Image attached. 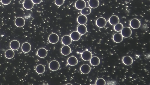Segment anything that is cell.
Instances as JSON below:
<instances>
[{"label": "cell", "instance_id": "7", "mask_svg": "<svg viewBox=\"0 0 150 85\" xmlns=\"http://www.w3.org/2000/svg\"><path fill=\"white\" fill-rule=\"evenodd\" d=\"M15 23L16 26L17 27L22 28L25 24V20L22 17H18L15 19Z\"/></svg>", "mask_w": 150, "mask_h": 85}, {"label": "cell", "instance_id": "22", "mask_svg": "<svg viewBox=\"0 0 150 85\" xmlns=\"http://www.w3.org/2000/svg\"><path fill=\"white\" fill-rule=\"evenodd\" d=\"M77 31L80 35H84L87 33V29L84 25H80L77 27Z\"/></svg>", "mask_w": 150, "mask_h": 85}, {"label": "cell", "instance_id": "29", "mask_svg": "<svg viewBox=\"0 0 150 85\" xmlns=\"http://www.w3.org/2000/svg\"><path fill=\"white\" fill-rule=\"evenodd\" d=\"M106 82L105 80L102 78H99L96 80L95 84L97 85H105Z\"/></svg>", "mask_w": 150, "mask_h": 85}, {"label": "cell", "instance_id": "1", "mask_svg": "<svg viewBox=\"0 0 150 85\" xmlns=\"http://www.w3.org/2000/svg\"><path fill=\"white\" fill-rule=\"evenodd\" d=\"M48 67L51 71H55L59 70L60 67V64L58 61L53 60L49 63Z\"/></svg>", "mask_w": 150, "mask_h": 85}, {"label": "cell", "instance_id": "26", "mask_svg": "<svg viewBox=\"0 0 150 85\" xmlns=\"http://www.w3.org/2000/svg\"><path fill=\"white\" fill-rule=\"evenodd\" d=\"M35 70L36 72L38 74H42L45 71V67L43 65L41 64L38 65L36 67Z\"/></svg>", "mask_w": 150, "mask_h": 85}, {"label": "cell", "instance_id": "19", "mask_svg": "<svg viewBox=\"0 0 150 85\" xmlns=\"http://www.w3.org/2000/svg\"><path fill=\"white\" fill-rule=\"evenodd\" d=\"M113 39L115 43H120L123 41V37L121 34L117 33L113 35Z\"/></svg>", "mask_w": 150, "mask_h": 85}, {"label": "cell", "instance_id": "24", "mask_svg": "<svg viewBox=\"0 0 150 85\" xmlns=\"http://www.w3.org/2000/svg\"><path fill=\"white\" fill-rule=\"evenodd\" d=\"M88 4L90 8L95 9L97 8L99 6V2L98 0H89Z\"/></svg>", "mask_w": 150, "mask_h": 85}, {"label": "cell", "instance_id": "10", "mask_svg": "<svg viewBox=\"0 0 150 85\" xmlns=\"http://www.w3.org/2000/svg\"><path fill=\"white\" fill-rule=\"evenodd\" d=\"M34 4L32 0H25L23 3V6L26 10H30L33 8Z\"/></svg>", "mask_w": 150, "mask_h": 85}, {"label": "cell", "instance_id": "14", "mask_svg": "<svg viewBox=\"0 0 150 85\" xmlns=\"http://www.w3.org/2000/svg\"><path fill=\"white\" fill-rule=\"evenodd\" d=\"M10 46L11 49L13 50H17L19 48L20 44L17 40H13L10 42Z\"/></svg>", "mask_w": 150, "mask_h": 85}, {"label": "cell", "instance_id": "16", "mask_svg": "<svg viewBox=\"0 0 150 85\" xmlns=\"http://www.w3.org/2000/svg\"><path fill=\"white\" fill-rule=\"evenodd\" d=\"M120 19L119 17L116 15L112 16L109 18V22L111 25L115 26L119 23Z\"/></svg>", "mask_w": 150, "mask_h": 85}, {"label": "cell", "instance_id": "20", "mask_svg": "<svg viewBox=\"0 0 150 85\" xmlns=\"http://www.w3.org/2000/svg\"><path fill=\"white\" fill-rule=\"evenodd\" d=\"M78 60L77 58L74 56L69 57L67 60V63L71 66H75L77 64Z\"/></svg>", "mask_w": 150, "mask_h": 85}, {"label": "cell", "instance_id": "28", "mask_svg": "<svg viewBox=\"0 0 150 85\" xmlns=\"http://www.w3.org/2000/svg\"><path fill=\"white\" fill-rule=\"evenodd\" d=\"M124 28L123 24L121 23H118L115 25L114 27V30L116 32H120Z\"/></svg>", "mask_w": 150, "mask_h": 85}, {"label": "cell", "instance_id": "13", "mask_svg": "<svg viewBox=\"0 0 150 85\" xmlns=\"http://www.w3.org/2000/svg\"><path fill=\"white\" fill-rule=\"evenodd\" d=\"M60 52L62 55L65 56L68 55L71 52V49L68 46L64 45L61 48Z\"/></svg>", "mask_w": 150, "mask_h": 85}, {"label": "cell", "instance_id": "12", "mask_svg": "<svg viewBox=\"0 0 150 85\" xmlns=\"http://www.w3.org/2000/svg\"><path fill=\"white\" fill-rule=\"evenodd\" d=\"M72 40L70 36L68 35H65L62 38V43L65 45H70L72 43Z\"/></svg>", "mask_w": 150, "mask_h": 85}, {"label": "cell", "instance_id": "17", "mask_svg": "<svg viewBox=\"0 0 150 85\" xmlns=\"http://www.w3.org/2000/svg\"><path fill=\"white\" fill-rule=\"evenodd\" d=\"M77 21L80 25H84L87 21V18L86 16L80 15L77 18Z\"/></svg>", "mask_w": 150, "mask_h": 85}, {"label": "cell", "instance_id": "9", "mask_svg": "<svg viewBox=\"0 0 150 85\" xmlns=\"http://www.w3.org/2000/svg\"><path fill=\"white\" fill-rule=\"evenodd\" d=\"M91 70V67L89 64H84L82 65L80 68V71L83 74L86 75L88 74Z\"/></svg>", "mask_w": 150, "mask_h": 85}, {"label": "cell", "instance_id": "18", "mask_svg": "<svg viewBox=\"0 0 150 85\" xmlns=\"http://www.w3.org/2000/svg\"><path fill=\"white\" fill-rule=\"evenodd\" d=\"M32 48L30 44L28 42H24L22 44V51L25 53H27L30 52Z\"/></svg>", "mask_w": 150, "mask_h": 85}, {"label": "cell", "instance_id": "32", "mask_svg": "<svg viewBox=\"0 0 150 85\" xmlns=\"http://www.w3.org/2000/svg\"><path fill=\"white\" fill-rule=\"evenodd\" d=\"M33 3L35 4H38L41 3L42 0H32Z\"/></svg>", "mask_w": 150, "mask_h": 85}, {"label": "cell", "instance_id": "30", "mask_svg": "<svg viewBox=\"0 0 150 85\" xmlns=\"http://www.w3.org/2000/svg\"><path fill=\"white\" fill-rule=\"evenodd\" d=\"M64 0H55V3L58 6H61L63 5L64 3Z\"/></svg>", "mask_w": 150, "mask_h": 85}, {"label": "cell", "instance_id": "23", "mask_svg": "<svg viewBox=\"0 0 150 85\" xmlns=\"http://www.w3.org/2000/svg\"><path fill=\"white\" fill-rule=\"evenodd\" d=\"M90 64L94 66H97L100 63V60L99 58L97 56H94L91 58L90 60Z\"/></svg>", "mask_w": 150, "mask_h": 85}, {"label": "cell", "instance_id": "4", "mask_svg": "<svg viewBox=\"0 0 150 85\" xmlns=\"http://www.w3.org/2000/svg\"><path fill=\"white\" fill-rule=\"evenodd\" d=\"M121 34L123 37L127 38L130 37L132 34L131 29L128 27L123 28L121 31Z\"/></svg>", "mask_w": 150, "mask_h": 85}, {"label": "cell", "instance_id": "15", "mask_svg": "<svg viewBox=\"0 0 150 85\" xmlns=\"http://www.w3.org/2000/svg\"><path fill=\"white\" fill-rule=\"evenodd\" d=\"M37 54L39 57L44 58L47 55V51L44 48H40L37 51Z\"/></svg>", "mask_w": 150, "mask_h": 85}, {"label": "cell", "instance_id": "6", "mask_svg": "<svg viewBox=\"0 0 150 85\" xmlns=\"http://www.w3.org/2000/svg\"><path fill=\"white\" fill-rule=\"evenodd\" d=\"M86 4L84 0H78L75 4L76 9L78 10H81L86 7Z\"/></svg>", "mask_w": 150, "mask_h": 85}, {"label": "cell", "instance_id": "2", "mask_svg": "<svg viewBox=\"0 0 150 85\" xmlns=\"http://www.w3.org/2000/svg\"><path fill=\"white\" fill-rule=\"evenodd\" d=\"M48 40L51 43L55 44L59 42V37L56 34L52 33L49 35L48 37Z\"/></svg>", "mask_w": 150, "mask_h": 85}, {"label": "cell", "instance_id": "25", "mask_svg": "<svg viewBox=\"0 0 150 85\" xmlns=\"http://www.w3.org/2000/svg\"><path fill=\"white\" fill-rule=\"evenodd\" d=\"M15 55L14 51L11 49L6 50L4 53L5 57L9 59L12 58L14 57Z\"/></svg>", "mask_w": 150, "mask_h": 85}, {"label": "cell", "instance_id": "27", "mask_svg": "<svg viewBox=\"0 0 150 85\" xmlns=\"http://www.w3.org/2000/svg\"><path fill=\"white\" fill-rule=\"evenodd\" d=\"M91 12V10L90 8L85 7L81 11V14L85 16L90 14Z\"/></svg>", "mask_w": 150, "mask_h": 85}, {"label": "cell", "instance_id": "11", "mask_svg": "<svg viewBox=\"0 0 150 85\" xmlns=\"http://www.w3.org/2000/svg\"><path fill=\"white\" fill-rule=\"evenodd\" d=\"M123 64L127 66H130L133 64V60L131 57L129 56H126L123 57L122 59Z\"/></svg>", "mask_w": 150, "mask_h": 85}, {"label": "cell", "instance_id": "31", "mask_svg": "<svg viewBox=\"0 0 150 85\" xmlns=\"http://www.w3.org/2000/svg\"><path fill=\"white\" fill-rule=\"evenodd\" d=\"M12 1V0H1V3L4 5H8Z\"/></svg>", "mask_w": 150, "mask_h": 85}, {"label": "cell", "instance_id": "8", "mask_svg": "<svg viewBox=\"0 0 150 85\" xmlns=\"http://www.w3.org/2000/svg\"><path fill=\"white\" fill-rule=\"evenodd\" d=\"M92 57V54L90 51L86 50L84 51L81 54V57L85 61H88Z\"/></svg>", "mask_w": 150, "mask_h": 85}, {"label": "cell", "instance_id": "5", "mask_svg": "<svg viewBox=\"0 0 150 85\" xmlns=\"http://www.w3.org/2000/svg\"><path fill=\"white\" fill-rule=\"evenodd\" d=\"M107 22L106 19L104 17L98 18L96 21V25L98 28H102L106 25Z\"/></svg>", "mask_w": 150, "mask_h": 85}, {"label": "cell", "instance_id": "3", "mask_svg": "<svg viewBox=\"0 0 150 85\" xmlns=\"http://www.w3.org/2000/svg\"><path fill=\"white\" fill-rule=\"evenodd\" d=\"M130 25L132 28L134 29H137L140 27L141 23L138 19L134 18L132 19L130 22Z\"/></svg>", "mask_w": 150, "mask_h": 85}, {"label": "cell", "instance_id": "21", "mask_svg": "<svg viewBox=\"0 0 150 85\" xmlns=\"http://www.w3.org/2000/svg\"><path fill=\"white\" fill-rule=\"evenodd\" d=\"M70 37L72 41H77L80 39L81 36L77 31H74L71 33Z\"/></svg>", "mask_w": 150, "mask_h": 85}]
</instances>
